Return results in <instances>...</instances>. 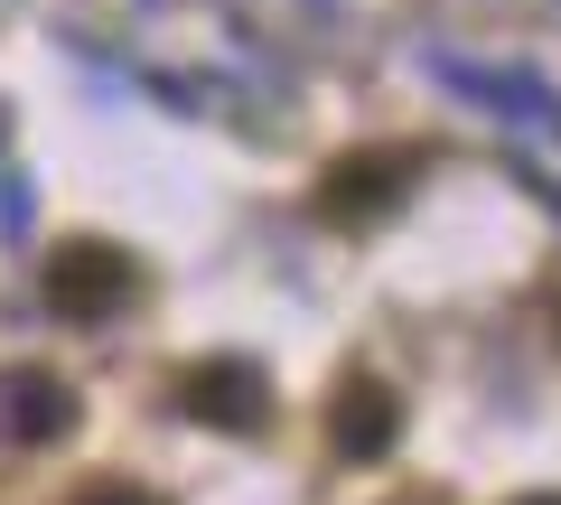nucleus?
<instances>
[{
	"label": "nucleus",
	"mask_w": 561,
	"mask_h": 505,
	"mask_svg": "<svg viewBox=\"0 0 561 505\" xmlns=\"http://www.w3.org/2000/svg\"><path fill=\"white\" fill-rule=\"evenodd\" d=\"M94 505H160V496H131V486H103Z\"/></svg>",
	"instance_id": "nucleus-5"
},
{
	"label": "nucleus",
	"mask_w": 561,
	"mask_h": 505,
	"mask_svg": "<svg viewBox=\"0 0 561 505\" xmlns=\"http://www.w3.org/2000/svg\"><path fill=\"white\" fill-rule=\"evenodd\" d=\"M66 422H76V393H66L47 365H10V375H0V440L10 449L66 440Z\"/></svg>",
	"instance_id": "nucleus-2"
},
{
	"label": "nucleus",
	"mask_w": 561,
	"mask_h": 505,
	"mask_svg": "<svg viewBox=\"0 0 561 505\" xmlns=\"http://www.w3.org/2000/svg\"><path fill=\"white\" fill-rule=\"evenodd\" d=\"M534 505H561V496H534Z\"/></svg>",
	"instance_id": "nucleus-6"
},
{
	"label": "nucleus",
	"mask_w": 561,
	"mask_h": 505,
	"mask_svg": "<svg viewBox=\"0 0 561 505\" xmlns=\"http://www.w3.org/2000/svg\"><path fill=\"white\" fill-rule=\"evenodd\" d=\"M328 431H337L346 459H383V449H393V393H383L375 375H346V385H337V412H328Z\"/></svg>",
	"instance_id": "nucleus-3"
},
{
	"label": "nucleus",
	"mask_w": 561,
	"mask_h": 505,
	"mask_svg": "<svg viewBox=\"0 0 561 505\" xmlns=\"http://www.w3.org/2000/svg\"><path fill=\"white\" fill-rule=\"evenodd\" d=\"M187 412H206V422H243V431H253L262 412H272V393H262L253 365H225V375H197V385H187Z\"/></svg>",
	"instance_id": "nucleus-4"
},
{
	"label": "nucleus",
	"mask_w": 561,
	"mask_h": 505,
	"mask_svg": "<svg viewBox=\"0 0 561 505\" xmlns=\"http://www.w3.org/2000/svg\"><path fill=\"white\" fill-rule=\"evenodd\" d=\"M131 290H140V263L122 243H66L57 263H47V300H57L66 319H113Z\"/></svg>",
	"instance_id": "nucleus-1"
}]
</instances>
